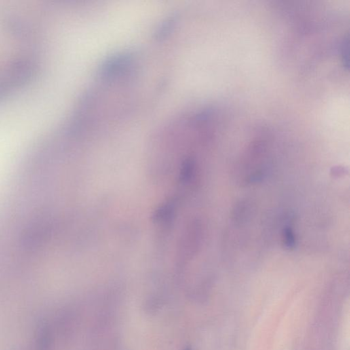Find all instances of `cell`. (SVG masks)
<instances>
[{
    "label": "cell",
    "instance_id": "obj_1",
    "mask_svg": "<svg viewBox=\"0 0 350 350\" xmlns=\"http://www.w3.org/2000/svg\"><path fill=\"white\" fill-rule=\"evenodd\" d=\"M340 56L344 67L349 70V35L345 36L340 43Z\"/></svg>",
    "mask_w": 350,
    "mask_h": 350
},
{
    "label": "cell",
    "instance_id": "obj_2",
    "mask_svg": "<svg viewBox=\"0 0 350 350\" xmlns=\"http://www.w3.org/2000/svg\"><path fill=\"white\" fill-rule=\"evenodd\" d=\"M283 241L287 248H293L295 246L296 239L294 232L290 228L286 227L283 230Z\"/></svg>",
    "mask_w": 350,
    "mask_h": 350
},
{
    "label": "cell",
    "instance_id": "obj_3",
    "mask_svg": "<svg viewBox=\"0 0 350 350\" xmlns=\"http://www.w3.org/2000/svg\"><path fill=\"white\" fill-rule=\"evenodd\" d=\"M184 350H192V349H191V348L188 347H186V349Z\"/></svg>",
    "mask_w": 350,
    "mask_h": 350
}]
</instances>
